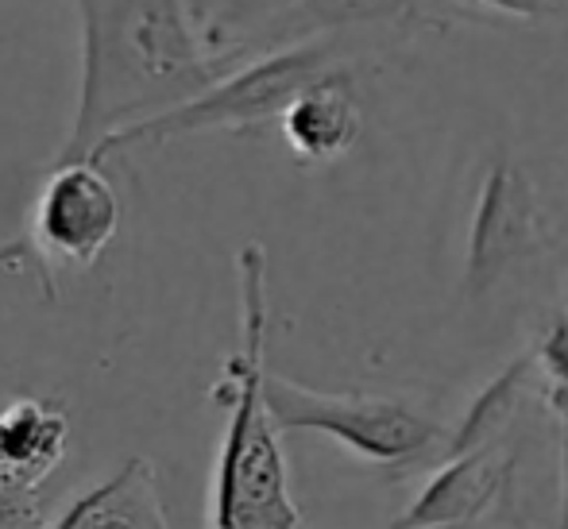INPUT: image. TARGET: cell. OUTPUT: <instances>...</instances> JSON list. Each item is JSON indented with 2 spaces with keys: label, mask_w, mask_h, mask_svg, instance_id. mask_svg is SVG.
<instances>
[{
  "label": "cell",
  "mask_w": 568,
  "mask_h": 529,
  "mask_svg": "<svg viewBox=\"0 0 568 529\" xmlns=\"http://www.w3.org/2000/svg\"><path fill=\"white\" fill-rule=\"evenodd\" d=\"M82 28L74 128L54 163L93 151L140 120L186 105L232 67L202 47L186 0H74Z\"/></svg>",
  "instance_id": "1"
},
{
  "label": "cell",
  "mask_w": 568,
  "mask_h": 529,
  "mask_svg": "<svg viewBox=\"0 0 568 529\" xmlns=\"http://www.w3.org/2000/svg\"><path fill=\"white\" fill-rule=\"evenodd\" d=\"M240 275V348L213 387L225 406L210 495V529H302V510L291 495L283 433L263 403L267 375V255L244 244Z\"/></svg>",
  "instance_id": "2"
},
{
  "label": "cell",
  "mask_w": 568,
  "mask_h": 529,
  "mask_svg": "<svg viewBox=\"0 0 568 529\" xmlns=\"http://www.w3.org/2000/svg\"><path fill=\"white\" fill-rule=\"evenodd\" d=\"M348 70V51L341 39H314V43L271 51L260 59H247L221 74L205 93H197L186 105L163 112V116L140 120V124L116 132L93 151L90 163H105L128 147H163L182 135L197 132H255L275 124L302 90H310L322 78Z\"/></svg>",
  "instance_id": "3"
},
{
  "label": "cell",
  "mask_w": 568,
  "mask_h": 529,
  "mask_svg": "<svg viewBox=\"0 0 568 529\" xmlns=\"http://www.w3.org/2000/svg\"><path fill=\"white\" fill-rule=\"evenodd\" d=\"M263 403L278 433H322L356 460L379 464V468H410L442 452L449 440V425L403 395H325L267 372Z\"/></svg>",
  "instance_id": "4"
},
{
  "label": "cell",
  "mask_w": 568,
  "mask_h": 529,
  "mask_svg": "<svg viewBox=\"0 0 568 529\" xmlns=\"http://www.w3.org/2000/svg\"><path fill=\"white\" fill-rule=\"evenodd\" d=\"M549 216L526 166L495 151L476 194L464 244L460 302L484 306L546 255Z\"/></svg>",
  "instance_id": "5"
},
{
  "label": "cell",
  "mask_w": 568,
  "mask_h": 529,
  "mask_svg": "<svg viewBox=\"0 0 568 529\" xmlns=\"http://www.w3.org/2000/svg\"><path fill=\"white\" fill-rule=\"evenodd\" d=\"M120 232V197L105 163H54L31 202L28 240L47 263L90 271Z\"/></svg>",
  "instance_id": "6"
},
{
  "label": "cell",
  "mask_w": 568,
  "mask_h": 529,
  "mask_svg": "<svg viewBox=\"0 0 568 529\" xmlns=\"http://www.w3.org/2000/svg\"><path fill=\"white\" fill-rule=\"evenodd\" d=\"M518 448L487 445L460 456H442V468L426 479L414 502L390 529H464L491 515L515 495Z\"/></svg>",
  "instance_id": "7"
},
{
  "label": "cell",
  "mask_w": 568,
  "mask_h": 529,
  "mask_svg": "<svg viewBox=\"0 0 568 529\" xmlns=\"http://www.w3.org/2000/svg\"><path fill=\"white\" fill-rule=\"evenodd\" d=\"M186 12L202 47L225 67L314 43V0H186Z\"/></svg>",
  "instance_id": "8"
},
{
  "label": "cell",
  "mask_w": 568,
  "mask_h": 529,
  "mask_svg": "<svg viewBox=\"0 0 568 529\" xmlns=\"http://www.w3.org/2000/svg\"><path fill=\"white\" fill-rule=\"evenodd\" d=\"M278 128H283L286 147L302 163H333L348 155L364 128V112L352 90V70H337L302 90L278 116Z\"/></svg>",
  "instance_id": "9"
},
{
  "label": "cell",
  "mask_w": 568,
  "mask_h": 529,
  "mask_svg": "<svg viewBox=\"0 0 568 529\" xmlns=\"http://www.w3.org/2000/svg\"><path fill=\"white\" fill-rule=\"evenodd\" d=\"M47 529H171L155 464L148 456L124 460L113 476L78 495Z\"/></svg>",
  "instance_id": "10"
},
{
  "label": "cell",
  "mask_w": 568,
  "mask_h": 529,
  "mask_svg": "<svg viewBox=\"0 0 568 529\" xmlns=\"http://www.w3.org/2000/svg\"><path fill=\"white\" fill-rule=\"evenodd\" d=\"M534 395H538V356H534V344H526V348L471 398L468 410L460 414V421L449 429V440H445L442 456H460V452H471V448L499 445Z\"/></svg>",
  "instance_id": "11"
},
{
  "label": "cell",
  "mask_w": 568,
  "mask_h": 529,
  "mask_svg": "<svg viewBox=\"0 0 568 529\" xmlns=\"http://www.w3.org/2000/svg\"><path fill=\"white\" fill-rule=\"evenodd\" d=\"M538 356V395L561 429V515L557 529H568V309H561L534 340Z\"/></svg>",
  "instance_id": "12"
},
{
  "label": "cell",
  "mask_w": 568,
  "mask_h": 529,
  "mask_svg": "<svg viewBox=\"0 0 568 529\" xmlns=\"http://www.w3.org/2000/svg\"><path fill=\"white\" fill-rule=\"evenodd\" d=\"M47 479L51 471L0 452V529H47Z\"/></svg>",
  "instance_id": "13"
},
{
  "label": "cell",
  "mask_w": 568,
  "mask_h": 529,
  "mask_svg": "<svg viewBox=\"0 0 568 529\" xmlns=\"http://www.w3.org/2000/svg\"><path fill=\"white\" fill-rule=\"evenodd\" d=\"M456 4H471L487 16L518 23H568V0H456Z\"/></svg>",
  "instance_id": "14"
}]
</instances>
